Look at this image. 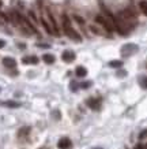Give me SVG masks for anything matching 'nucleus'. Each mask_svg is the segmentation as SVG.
Segmentation results:
<instances>
[{"label":"nucleus","mask_w":147,"mask_h":149,"mask_svg":"<svg viewBox=\"0 0 147 149\" xmlns=\"http://www.w3.org/2000/svg\"><path fill=\"white\" fill-rule=\"evenodd\" d=\"M138 45L136 44H125V45H122L121 48V56L124 57H128V56H132L134 53L138 52Z\"/></svg>","instance_id":"f257e3e1"},{"label":"nucleus","mask_w":147,"mask_h":149,"mask_svg":"<svg viewBox=\"0 0 147 149\" xmlns=\"http://www.w3.org/2000/svg\"><path fill=\"white\" fill-rule=\"evenodd\" d=\"M95 21H97V23H101V25L104 26V27L108 31L115 30V26L110 25L112 22H110V21H108V19L105 18V17H102V15H97V17H95Z\"/></svg>","instance_id":"f03ea898"},{"label":"nucleus","mask_w":147,"mask_h":149,"mask_svg":"<svg viewBox=\"0 0 147 149\" xmlns=\"http://www.w3.org/2000/svg\"><path fill=\"white\" fill-rule=\"evenodd\" d=\"M64 31H66V34H67L68 37L71 38V40H74V41H82V37L78 34V31H75L71 26L70 27H64Z\"/></svg>","instance_id":"7ed1b4c3"},{"label":"nucleus","mask_w":147,"mask_h":149,"mask_svg":"<svg viewBox=\"0 0 147 149\" xmlns=\"http://www.w3.org/2000/svg\"><path fill=\"white\" fill-rule=\"evenodd\" d=\"M57 146H59V149H70L71 146H72V142H71L70 138L63 137V138H60V141H59V144H57Z\"/></svg>","instance_id":"20e7f679"},{"label":"nucleus","mask_w":147,"mask_h":149,"mask_svg":"<svg viewBox=\"0 0 147 149\" xmlns=\"http://www.w3.org/2000/svg\"><path fill=\"white\" fill-rule=\"evenodd\" d=\"M61 57H63V60L66 63H71L75 60V53H74L72 51H64L63 52V55H61Z\"/></svg>","instance_id":"39448f33"},{"label":"nucleus","mask_w":147,"mask_h":149,"mask_svg":"<svg viewBox=\"0 0 147 149\" xmlns=\"http://www.w3.org/2000/svg\"><path fill=\"white\" fill-rule=\"evenodd\" d=\"M86 103H87V106L90 107L91 110H98V108L101 107V101H99L98 99H93L91 97V99H87Z\"/></svg>","instance_id":"423d86ee"},{"label":"nucleus","mask_w":147,"mask_h":149,"mask_svg":"<svg viewBox=\"0 0 147 149\" xmlns=\"http://www.w3.org/2000/svg\"><path fill=\"white\" fill-rule=\"evenodd\" d=\"M3 64H4L7 68L17 67V62H15V59H12V57H4V59H3Z\"/></svg>","instance_id":"0eeeda50"},{"label":"nucleus","mask_w":147,"mask_h":149,"mask_svg":"<svg viewBox=\"0 0 147 149\" xmlns=\"http://www.w3.org/2000/svg\"><path fill=\"white\" fill-rule=\"evenodd\" d=\"M22 63H24V64H37L38 57L37 56H26V57L22 59Z\"/></svg>","instance_id":"6e6552de"},{"label":"nucleus","mask_w":147,"mask_h":149,"mask_svg":"<svg viewBox=\"0 0 147 149\" xmlns=\"http://www.w3.org/2000/svg\"><path fill=\"white\" fill-rule=\"evenodd\" d=\"M0 104L4 107H8V108H18V107H21V103L12 101V100H10V101H0Z\"/></svg>","instance_id":"1a4fd4ad"},{"label":"nucleus","mask_w":147,"mask_h":149,"mask_svg":"<svg viewBox=\"0 0 147 149\" xmlns=\"http://www.w3.org/2000/svg\"><path fill=\"white\" fill-rule=\"evenodd\" d=\"M75 74H76V77H79V78H83V77H86V75H87V70H86L85 67L79 66V67H76Z\"/></svg>","instance_id":"9d476101"},{"label":"nucleus","mask_w":147,"mask_h":149,"mask_svg":"<svg viewBox=\"0 0 147 149\" xmlns=\"http://www.w3.org/2000/svg\"><path fill=\"white\" fill-rule=\"evenodd\" d=\"M44 62L46 63V64H52V63H55V56L52 55V53H45L42 56Z\"/></svg>","instance_id":"9b49d317"},{"label":"nucleus","mask_w":147,"mask_h":149,"mask_svg":"<svg viewBox=\"0 0 147 149\" xmlns=\"http://www.w3.org/2000/svg\"><path fill=\"white\" fill-rule=\"evenodd\" d=\"M41 23H42V26L45 27V30L48 31L49 34H53V33H55V31H53V29H52V27L49 26V23L46 22V21H45V19H41Z\"/></svg>","instance_id":"f8f14e48"},{"label":"nucleus","mask_w":147,"mask_h":149,"mask_svg":"<svg viewBox=\"0 0 147 149\" xmlns=\"http://www.w3.org/2000/svg\"><path fill=\"white\" fill-rule=\"evenodd\" d=\"M109 66L113 68H120L122 66V62L121 60H112V62H109Z\"/></svg>","instance_id":"ddd939ff"},{"label":"nucleus","mask_w":147,"mask_h":149,"mask_svg":"<svg viewBox=\"0 0 147 149\" xmlns=\"http://www.w3.org/2000/svg\"><path fill=\"white\" fill-rule=\"evenodd\" d=\"M139 7H140V10H142V13L144 14V15H147V1H140L139 3Z\"/></svg>","instance_id":"4468645a"},{"label":"nucleus","mask_w":147,"mask_h":149,"mask_svg":"<svg viewBox=\"0 0 147 149\" xmlns=\"http://www.w3.org/2000/svg\"><path fill=\"white\" fill-rule=\"evenodd\" d=\"M72 18L75 19V21H76V22H78L79 25H85V19L82 18V17H79V15H74Z\"/></svg>","instance_id":"2eb2a0df"},{"label":"nucleus","mask_w":147,"mask_h":149,"mask_svg":"<svg viewBox=\"0 0 147 149\" xmlns=\"http://www.w3.org/2000/svg\"><path fill=\"white\" fill-rule=\"evenodd\" d=\"M70 88H71L72 92H76V90H78V84H76L75 81H72L71 82V85H70Z\"/></svg>","instance_id":"dca6fc26"},{"label":"nucleus","mask_w":147,"mask_h":149,"mask_svg":"<svg viewBox=\"0 0 147 149\" xmlns=\"http://www.w3.org/2000/svg\"><path fill=\"white\" fill-rule=\"evenodd\" d=\"M140 85H142V88L147 89V77H143V78L140 80Z\"/></svg>","instance_id":"f3484780"},{"label":"nucleus","mask_w":147,"mask_h":149,"mask_svg":"<svg viewBox=\"0 0 147 149\" xmlns=\"http://www.w3.org/2000/svg\"><path fill=\"white\" fill-rule=\"evenodd\" d=\"M27 131H30V127H24L19 131V136H23V134H27Z\"/></svg>","instance_id":"a211bd4d"},{"label":"nucleus","mask_w":147,"mask_h":149,"mask_svg":"<svg viewBox=\"0 0 147 149\" xmlns=\"http://www.w3.org/2000/svg\"><path fill=\"white\" fill-rule=\"evenodd\" d=\"M91 86V82H83V84H80V88H83V89H87V88Z\"/></svg>","instance_id":"6ab92c4d"},{"label":"nucleus","mask_w":147,"mask_h":149,"mask_svg":"<svg viewBox=\"0 0 147 149\" xmlns=\"http://www.w3.org/2000/svg\"><path fill=\"white\" fill-rule=\"evenodd\" d=\"M127 75V71H124V70H119L117 71V77H125Z\"/></svg>","instance_id":"aec40b11"},{"label":"nucleus","mask_w":147,"mask_h":149,"mask_svg":"<svg viewBox=\"0 0 147 149\" xmlns=\"http://www.w3.org/2000/svg\"><path fill=\"white\" fill-rule=\"evenodd\" d=\"M135 149H144V146H143L142 144H138V145L135 146Z\"/></svg>","instance_id":"412c9836"},{"label":"nucleus","mask_w":147,"mask_h":149,"mask_svg":"<svg viewBox=\"0 0 147 149\" xmlns=\"http://www.w3.org/2000/svg\"><path fill=\"white\" fill-rule=\"evenodd\" d=\"M4 45H6V41L4 40H0V48H3Z\"/></svg>","instance_id":"4be33fe9"},{"label":"nucleus","mask_w":147,"mask_h":149,"mask_svg":"<svg viewBox=\"0 0 147 149\" xmlns=\"http://www.w3.org/2000/svg\"><path fill=\"white\" fill-rule=\"evenodd\" d=\"M53 115H55V118H60V115H59V112H57V111L53 112Z\"/></svg>","instance_id":"5701e85b"},{"label":"nucleus","mask_w":147,"mask_h":149,"mask_svg":"<svg viewBox=\"0 0 147 149\" xmlns=\"http://www.w3.org/2000/svg\"><path fill=\"white\" fill-rule=\"evenodd\" d=\"M94 149H101V148H94Z\"/></svg>","instance_id":"b1692460"},{"label":"nucleus","mask_w":147,"mask_h":149,"mask_svg":"<svg viewBox=\"0 0 147 149\" xmlns=\"http://www.w3.org/2000/svg\"><path fill=\"white\" fill-rule=\"evenodd\" d=\"M146 149H147V145H146Z\"/></svg>","instance_id":"393cba45"},{"label":"nucleus","mask_w":147,"mask_h":149,"mask_svg":"<svg viewBox=\"0 0 147 149\" xmlns=\"http://www.w3.org/2000/svg\"><path fill=\"white\" fill-rule=\"evenodd\" d=\"M0 6H1V3H0Z\"/></svg>","instance_id":"a878e982"}]
</instances>
